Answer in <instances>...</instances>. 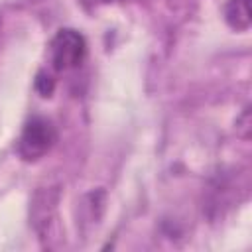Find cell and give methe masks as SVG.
<instances>
[{
	"mask_svg": "<svg viewBox=\"0 0 252 252\" xmlns=\"http://www.w3.org/2000/svg\"><path fill=\"white\" fill-rule=\"evenodd\" d=\"M49 63L55 71H71L81 67V63L87 57V41L83 33H79L73 28H61L51 37L47 47Z\"/></svg>",
	"mask_w": 252,
	"mask_h": 252,
	"instance_id": "obj_1",
	"label": "cell"
},
{
	"mask_svg": "<svg viewBox=\"0 0 252 252\" xmlns=\"http://www.w3.org/2000/svg\"><path fill=\"white\" fill-rule=\"evenodd\" d=\"M81 2V6L85 8V10H96L98 6H104V4H110V2H120V0H79Z\"/></svg>",
	"mask_w": 252,
	"mask_h": 252,
	"instance_id": "obj_5",
	"label": "cell"
},
{
	"mask_svg": "<svg viewBox=\"0 0 252 252\" xmlns=\"http://www.w3.org/2000/svg\"><path fill=\"white\" fill-rule=\"evenodd\" d=\"M57 142V130L51 120L43 116H32L18 138V154L24 161L41 159Z\"/></svg>",
	"mask_w": 252,
	"mask_h": 252,
	"instance_id": "obj_2",
	"label": "cell"
},
{
	"mask_svg": "<svg viewBox=\"0 0 252 252\" xmlns=\"http://www.w3.org/2000/svg\"><path fill=\"white\" fill-rule=\"evenodd\" d=\"M224 22L234 32H246L252 26L250 0H226L224 4Z\"/></svg>",
	"mask_w": 252,
	"mask_h": 252,
	"instance_id": "obj_3",
	"label": "cell"
},
{
	"mask_svg": "<svg viewBox=\"0 0 252 252\" xmlns=\"http://www.w3.org/2000/svg\"><path fill=\"white\" fill-rule=\"evenodd\" d=\"M33 87H35V91L39 93V96L47 98V96H51V93H53V89H55V79H53L45 69H41V71H37V75H35Z\"/></svg>",
	"mask_w": 252,
	"mask_h": 252,
	"instance_id": "obj_4",
	"label": "cell"
}]
</instances>
